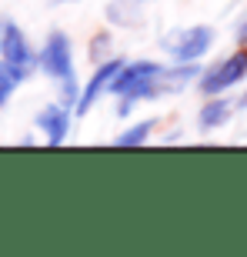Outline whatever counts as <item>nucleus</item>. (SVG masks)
I'll return each instance as SVG.
<instances>
[{
  "label": "nucleus",
  "mask_w": 247,
  "mask_h": 257,
  "mask_svg": "<svg viewBox=\"0 0 247 257\" xmlns=\"http://www.w3.org/2000/svg\"><path fill=\"white\" fill-rule=\"evenodd\" d=\"M234 37H237V44H240V47H247V17L237 24V30H234Z\"/></svg>",
  "instance_id": "nucleus-14"
},
{
  "label": "nucleus",
  "mask_w": 247,
  "mask_h": 257,
  "mask_svg": "<svg viewBox=\"0 0 247 257\" xmlns=\"http://www.w3.org/2000/svg\"><path fill=\"white\" fill-rule=\"evenodd\" d=\"M0 60L20 67L27 77L34 74V70H40L37 54H34V47H30L27 34L17 27V20H10V17L0 20Z\"/></svg>",
  "instance_id": "nucleus-5"
},
{
  "label": "nucleus",
  "mask_w": 247,
  "mask_h": 257,
  "mask_svg": "<svg viewBox=\"0 0 247 257\" xmlns=\"http://www.w3.org/2000/svg\"><path fill=\"white\" fill-rule=\"evenodd\" d=\"M144 0H110L107 4V20L114 24V27H124V30H141L147 24L141 10Z\"/></svg>",
  "instance_id": "nucleus-10"
},
{
  "label": "nucleus",
  "mask_w": 247,
  "mask_h": 257,
  "mask_svg": "<svg viewBox=\"0 0 247 257\" xmlns=\"http://www.w3.org/2000/svg\"><path fill=\"white\" fill-rule=\"evenodd\" d=\"M200 74H204L200 64H177V60H174V67H161V70L154 74V84H151V100L184 94L190 84L200 80Z\"/></svg>",
  "instance_id": "nucleus-7"
},
{
  "label": "nucleus",
  "mask_w": 247,
  "mask_h": 257,
  "mask_svg": "<svg viewBox=\"0 0 247 257\" xmlns=\"http://www.w3.org/2000/svg\"><path fill=\"white\" fill-rule=\"evenodd\" d=\"M154 127H157V120H154V117H147V120H137V124H131L127 131L117 134L114 144H117V147H144V144L151 141Z\"/></svg>",
  "instance_id": "nucleus-11"
},
{
  "label": "nucleus",
  "mask_w": 247,
  "mask_h": 257,
  "mask_svg": "<svg viewBox=\"0 0 247 257\" xmlns=\"http://www.w3.org/2000/svg\"><path fill=\"white\" fill-rule=\"evenodd\" d=\"M124 64H127L124 57H110V60H104V64H97V70L90 74V80L80 87V97H77V104H74V117L90 114L100 97H110V84H114V77L120 74Z\"/></svg>",
  "instance_id": "nucleus-6"
},
{
  "label": "nucleus",
  "mask_w": 247,
  "mask_h": 257,
  "mask_svg": "<svg viewBox=\"0 0 247 257\" xmlns=\"http://www.w3.org/2000/svg\"><path fill=\"white\" fill-rule=\"evenodd\" d=\"M54 4H70V0H54Z\"/></svg>",
  "instance_id": "nucleus-16"
},
{
  "label": "nucleus",
  "mask_w": 247,
  "mask_h": 257,
  "mask_svg": "<svg viewBox=\"0 0 247 257\" xmlns=\"http://www.w3.org/2000/svg\"><path fill=\"white\" fill-rule=\"evenodd\" d=\"M144 4H147V0H144Z\"/></svg>",
  "instance_id": "nucleus-17"
},
{
  "label": "nucleus",
  "mask_w": 247,
  "mask_h": 257,
  "mask_svg": "<svg viewBox=\"0 0 247 257\" xmlns=\"http://www.w3.org/2000/svg\"><path fill=\"white\" fill-rule=\"evenodd\" d=\"M157 70H161L157 60H127L120 67V74L110 84V97H117V114L120 117H127L137 104L151 100V84Z\"/></svg>",
  "instance_id": "nucleus-2"
},
{
  "label": "nucleus",
  "mask_w": 247,
  "mask_h": 257,
  "mask_svg": "<svg viewBox=\"0 0 247 257\" xmlns=\"http://www.w3.org/2000/svg\"><path fill=\"white\" fill-rule=\"evenodd\" d=\"M40 70L60 87V100L74 107L77 97H80V87H77V70H74V47H70V37L64 30H50L44 47L37 54Z\"/></svg>",
  "instance_id": "nucleus-1"
},
{
  "label": "nucleus",
  "mask_w": 247,
  "mask_h": 257,
  "mask_svg": "<svg viewBox=\"0 0 247 257\" xmlns=\"http://www.w3.org/2000/svg\"><path fill=\"white\" fill-rule=\"evenodd\" d=\"M110 44H114V37H110V34H97L94 40H90V54H87V57L94 60V64H104V60H110Z\"/></svg>",
  "instance_id": "nucleus-13"
},
{
  "label": "nucleus",
  "mask_w": 247,
  "mask_h": 257,
  "mask_svg": "<svg viewBox=\"0 0 247 257\" xmlns=\"http://www.w3.org/2000/svg\"><path fill=\"white\" fill-rule=\"evenodd\" d=\"M24 80H27V74H24L20 67L7 64V60H0V107H4L10 97H14V90H17Z\"/></svg>",
  "instance_id": "nucleus-12"
},
{
  "label": "nucleus",
  "mask_w": 247,
  "mask_h": 257,
  "mask_svg": "<svg viewBox=\"0 0 247 257\" xmlns=\"http://www.w3.org/2000/svg\"><path fill=\"white\" fill-rule=\"evenodd\" d=\"M247 80V47L227 54L224 60H217L214 67H204L197 87L204 97H214V94H227L230 87H237Z\"/></svg>",
  "instance_id": "nucleus-4"
},
{
  "label": "nucleus",
  "mask_w": 247,
  "mask_h": 257,
  "mask_svg": "<svg viewBox=\"0 0 247 257\" xmlns=\"http://www.w3.org/2000/svg\"><path fill=\"white\" fill-rule=\"evenodd\" d=\"M234 110H237V104H234L230 97H224V94L207 97V100L200 104V110H197V131H200V134L220 131L224 124H230Z\"/></svg>",
  "instance_id": "nucleus-9"
},
{
  "label": "nucleus",
  "mask_w": 247,
  "mask_h": 257,
  "mask_svg": "<svg viewBox=\"0 0 247 257\" xmlns=\"http://www.w3.org/2000/svg\"><path fill=\"white\" fill-rule=\"evenodd\" d=\"M214 27L207 24H190V27H177L161 37V50L177 64H197L210 47H214Z\"/></svg>",
  "instance_id": "nucleus-3"
},
{
  "label": "nucleus",
  "mask_w": 247,
  "mask_h": 257,
  "mask_svg": "<svg viewBox=\"0 0 247 257\" xmlns=\"http://www.w3.org/2000/svg\"><path fill=\"white\" fill-rule=\"evenodd\" d=\"M70 117H74V107L64 104V100H54V104L40 107L37 110V131L44 134V141L47 147H60L67 141V134H70Z\"/></svg>",
  "instance_id": "nucleus-8"
},
{
  "label": "nucleus",
  "mask_w": 247,
  "mask_h": 257,
  "mask_svg": "<svg viewBox=\"0 0 247 257\" xmlns=\"http://www.w3.org/2000/svg\"><path fill=\"white\" fill-rule=\"evenodd\" d=\"M234 104H237V110H247V80H244V94H240Z\"/></svg>",
  "instance_id": "nucleus-15"
}]
</instances>
